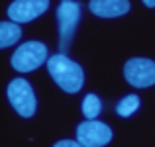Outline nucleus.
I'll use <instances>...</instances> for the list:
<instances>
[{
  "instance_id": "nucleus-1",
  "label": "nucleus",
  "mask_w": 155,
  "mask_h": 147,
  "mask_svg": "<svg viewBox=\"0 0 155 147\" xmlns=\"http://www.w3.org/2000/svg\"><path fill=\"white\" fill-rule=\"evenodd\" d=\"M47 73L51 75L53 83L61 88V90L75 94L83 88L84 84V71L79 63L69 59L63 53H55L47 59Z\"/></svg>"
},
{
  "instance_id": "nucleus-2",
  "label": "nucleus",
  "mask_w": 155,
  "mask_h": 147,
  "mask_svg": "<svg viewBox=\"0 0 155 147\" xmlns=\"http://www.w3.org/2000/svg\"><path fill=\"white\" fill-rule=\"evenodd\" d=\"M49 57V51H47V45L41 41H28L18 45L14 53H12L10 65L14 71L18 73H31L35 69H39Z\"/></svg>"
},
{
  "instance_id": "nucleus-3",
  "label": "nucleus",
  "mask_w": 155,
  "mask_h": 147,
  "mask_svg": "<svg viewBox=\"0 0 155 147\" xmlns=\"http://www.w3.org/2000/svg\"><path fill=\"white\" fill-rule=\"evenodd\" d=\"M6 96L10 106L20 114L22 118H31L38 110V98L31 88V84L26 79H14L10 80L6 88Z\"/></svg>"
},
{
  "instance_id": "nucleus-4",
  "label": "nucleus",
  "mask_w": 155,
  "mask_h": 147,
  "mask_svg": "<svg viewBox=\"0 0 155 147\" xmlns=\"http://www.w3.org/2000/svg\"><path fill=\"white\" fill-rule=\"evenodd\" d=\"M81 20V4L77 0H61L57 6V24H59V45L67 49L77 31Z\"/></svg>"
},
{
  "instance_id": "nucleus-5",
  "label": "nucleus",
  "mask_w": 155,
  "mask_h": 147,
  "mask_svg": "<svg viewBox=\"0 0 155 147\" xmlns=\"http://www.w3.org/2000/svg\"><path fill=\"white\" fill-rule=\"evenodd\" d=\"M124 77L132 87L147 88L155 84V61L145 57H134L124 65Z\"/></svg>"
},
{
  "instance_id": "nucleus-6",
  "label": "nucleus",
  "mask_w": 155,
  "mask_h": 147,
  "mask_svg": "<svg viewBox=\"0 0 155 147\" xmlns=\"http://www.w3.org/2000/svg\"><path fill=\"white\" fill-rule=\"evenodd\" d=\"M77 141L83 147H104L112 141V129L104 122L87 120L77 128Z\"/></svg>"
},
{
  "instance_id": "nucleus-7",
  "label": "nucleus",
  "mask_w": 155,
  "mask_h": 147,
  "mask_svg": "<svg viewBox=\"0 0 155 147\" xmlns=\"http://www.w3.org/2000/svg\"><path fill=\"white\" fill-rule=\"evenodd\" d=\"M49 8V0H14L8 6V18L14 24H28Z\"/></svg>"
},
{
  "instance_id": "nucleus-8",
  "label": "nucleus",
  "mask_w": 155,
  "mask_h": 147,
  "mask_svg": "<svg viewBox=\"0 0 155 147\" xmlns=\"http://www.w3.org/2000/svg\"><path fill=\"white\" fill-rule=\"evenodd\" d=\"M88 10L98 18H118L130 12V0H91Z\"/></svg>"
},
{
  "instance_id": "nucleus-9",
  "label": "nucleus",
  "mask_w": 155,
  "mask_h": 147,
  "mask_svg": "<svg viewBox=\"0 0 155 147\" xmlns=\"http://www.w3.org/2000/svg\"><path fill=\"white\" fill-rule=\"evenodd\" d=\"M22 39V28L14 22H0V49L12 47Z\"/></svg>"
},
{
  "instance_id": "nucleus-10",
  "label": "nucleus",
  "mask_w": 155,
  "mask_h": 147,
  "mask_svg": "<svg viewBox=\"0 0 155 147\" xmlns=\"http://www.w3.org/2000/svg\"><path fill=\"white\" fill-rule=\"evenodd\" d=\"M81 110H83V114H84L87 120H94V118L102 112V102H100V98L96 94H87L83 98V106H81Z\"/></svg>"
},
{
  "instance_id": "nucleus-11",
  "label": "nucleus",
  "mask_w": 155,
  "mask_h": 147,
  "mask_svg": "<svg viewBox=\"0 0 155 147\" xmlns=\"http://www.w3.org/2000/svg\"><path fill=\"white\" fill-rule=\"evenodd\" d=\"M137 108H140V98L136 94H128L116 104V114L122 118H130L132 114L137 112Z\"/></svg>"
},
{
  "instance_id": "nucleus-12",
  "label": "nucleus",
  "mask_w": 155,
  "mask_h": 147,
  "mask_svg": "<svg viewBox=\"0 0 155 147\" xmlns=\"http://www.w3.org/2000/svg\"><path fill=\"white\" fill-rule=\"evenodd\" d=\"M53 147H83L79 143V141H73V139H61V141H57Z\"/></svg>"
},
{
  "instance_id": "nucleus-13",
  "label": "nucleus",
  "mask_w": 155,
  "mask_h": 147,
  "mask_svg": "<svg viewBox=\"0 0 155 147\" xmlns=\"http://www.w3.org/2000/svg\"><path fill=\"white\" fill-rule=\"evenodd\" d=\"M143 4L147 8H155V0H143Z\"/></svg>"
}]
</instances>
